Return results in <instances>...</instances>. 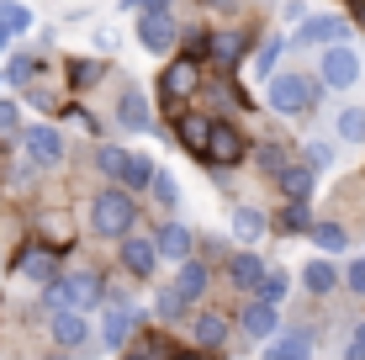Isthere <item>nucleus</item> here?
I'll use <instances>...</instances> for the list:
<instances>
[{"label": "nucleus", "mask_w": 365, "mask_h": 360, "mask_svg": "<svg viewBox=\"0 0 365 360\" xmlns=\"http://www.w3.org/2000/svg\"><path fill=\"white\" fill-rule=\"evenodd\" d=\"M133 222H138V207L128 191H96L91 196V233L122 239V233H133Z\"/></svg>", "instance_id": "f257e3e1"}, {"label": "nucleus", "mask_w": 365, "mask_h": 360, "mask_svg": "<svg viewBox=\"0 0 365 360\" xmlns=\"http://www.w3.org/2000/svg\"><path fill=\"white\" fill-rule=\"evenodd\" d=\"M96 297H101V276L96 270H74V276H58V281H48V292H43V302L53 307V313H80V307H96Z\"/></svg>", "instance_id": "f03ea898"}, {"label": "nucleus", "mask_w": 365, "mask_h": 360, "mask_svg": "<svg viewBox=\"0 0 365 360\" xmlns=\"http://www.w3.org/2000/svg\"><path fill=\"white\" fill-rule=\"evenodd\" d=\"M265 101H270V111H281V117H302V111L318 106V80H307V74H275Z\"/></svg>", "instance_id": "7ed1b4c3"}, {"label": "nucleus", "mask_w": 365, "mask_h": 360, "mask_svg": "<svg viewBox=\"0 0 365 360\" xmlns=\"http://www.w3.org/2000/svg\"><path fill=\"white\" fill-rule=\"evenodd\" d=\"M355 80H360V53L344 43H329L323 48V85L329 91H349Z\"/></svg>", "instance_id": "20e7f679"}, {"label": "nucleus", "mask_w": 365, "mask_h": 360, "mask_svg": "<svg viewBox=\"0 0 365 360\" xmlns=\"http://www.w3.org/2000/svg\"><path fill=\"white\" fill-rule=\"evenodd\" d=\"M21 143H27V159H32V170H53V165H64V133L58 128H27L21 133Z\"/></svg>", "instance_id": "39448f33"}, {"label": "nucleus", "mask_w": 365, "mask_h": 360, "mask_svg": "<svg viewBox=\"0 0 365 360\" xmlns=\"http://www.w3.org/2000/svg\"><path fill=\"white\" fill-rule=\"evenodd\" d=\"M344 37H349L344 16H302L297 21V43L302 48H329V43H344Z\"/></svg>", "instance_id": "423d86ee"}, {"label": "nucleus", "mask_w": 365, "mask_h": 360, "mask_svg": "<svg viewBox=\"0 0 365 360\" xmlns=\"http://www.w3.org/2000/svg\"><path fill=\"white\" fill-rule=\"evenodd\" d=\"M138 43L148 53H170L175 48V16L170 11H138Z\"/></svg>", "instance_id": "0eeeda50"}, {"label": "nucleus", "mask_w": 365, "mask_h": 360, "mask_svg": "<svg viewBox=\"0 0 365 360\" xmlns=\"http://www.w3.org/2000/svg\"><path fill=\"white\" fill-rule=\"evenodd\" d=\"M122 270H128L133 281H148L154 276V265H159V254H154V239H143V233H122Z\"/></svg>", "instance_id": "6e6552de"}, {"label": "nucleus", "mask_w": 365, "mask_h": 360, "mask_svg": "<svg viewBox=\"0 0 365 360\" xmlns=\"http://www.w3.org/2000/svg\"><path fill=\"white\" fill-rule=\"evenodd\" d=\"M201 159H212V165H238L244 159V133L238 128H228V122H212V133H207V154Z\"/></svg>", "instance_id": "1a4fd4ad"}, {"label": "nucleus", "mask_w": 365, "mask_h": 360, "mask_svg": "<svg viewBox=\"0 0 365 360\" xmlns=\"http://www.w3.org/2000/svg\"><path fill=\"white\" fill-rule=\"evenodd\" d=\"M138 307L133 302H117V307H106V318H101V344H106V350H122V344H128V334L138 329Z\"/></svg>", "instance_id": "9d476101"}, {"label": "nucleus", "mask_w": 365, "mask_h": 360, "mask_svg": "<svg viewBox=\"0 0 365 360\" xmlns=\"http://www.w3.org/2000/svg\"><path fill=\"white\" fill-rule=\"evenodd\" d=\"M191 250H196V233L185 228V222H175V217L154 233V254L159 259H175V265H180V259H191Z\"/></svg>", "instance_id": "9b49d317"}, {"label": "nucleus", "mask_w": 365, "mask_h": 360, "mask_svg": "<svg viewBox=\"0 0 365 360\" xmlns=\"http://www.w3.org/2000/svg\"><path fill=\"white\" fill-rule=\"evenodd\" d=\"M265 360H312V329H286V334H270Z\"/></svg>", "instance_id": "f8f14e48"}, {"label": "nucleus", "mask_w": 365, "mask_h": 360, "mask_svg": "<svg viewBox=\"0 0 365 360\" xmlns=\"http://www.w3.org/2000/svg\"><path fill=\"white\" fill-rule=\"evenodd\" d=\"M117 122H122L128 133H154V106H148V96H143V91H122Z\"/></svg>", "instance_id": "ddd939ff"}, {"label": "nucleus", "mask_w": 365, "mask_h": 360, "mask_svg": "<svg viewBox=\"0 0 365 360\" xmlns=\"http://www.w3.org/2000/svg\"><path fill=\"white\" fill-rule=\"evenodd\" d=\"M238 324H244V334H249L255 344H265L270 334H275V302H259V297H255V302H244Z\"/></svg>", "instance_id": "4468645a"}, {"label": "nucleus", "mask_w": 365, "mask_h": 360, "mask_svg": "<svg viewBox=\"0 0 365 360\" xmlns=\"http://www.w3.org/2000/svg\"><path fill=\"white\" fill-rule=\"evenodd\" d=\"M196 85H201L196 58H175V64L165 69V96H170V101H185V96H191Z\"/></svg>", "instance_id": "2eb2a0df"}, {"label": "nucleus", "mask_w": 365, "mask_h": 360, "mask_svg": "<svg viewBox=\"0 0 365 360\" xmlns=\"http://www.w3.org/2000/svg\"><path fill=\"white\" fill-rule=\"evenodd\" d=\"M207 265H201V259H180V270H175V287L170 292H180L185 302H201V297H207Z\"/></svg>", "instance_id": "dca6fc26"}, {"label": "nucleus", "mask_w": 365, "mask_h": 360, "mask_svg": "<svg viewBox=\"0 0 365 360\" xmlns=\"http://www.w3.org/2000/svg\"><path fill=\"white\" fill-rule=\"evenodd\" d=\"M265 270H270V265H265V259H259L255 250H244V254H233V259H228V281H233V287H244V292H255Z\"/></svg>", "instance_id": "f3484780"}, {"label": "nucleus", "mask_w": 365, "mask_h": 360, "mask_svg": "<svg viewBox=\"0 0 365 360\" xmlns=\"http://www.w3.org/2000/svg\"><path fill=\"white\" fill-rule=\"evenodd\" d=\"M275 180H281L286 202H307V196H312V185H318V175H312L307 165H281V170H275Z\"/></svg>", "instance_id": "a211bd4d"}, {"label": "nucleus", "mask_w": 365, "mask_h": 360, "mask_svg": "<svg viewBox=\"0 0 365 360\" xmlns=\"http://www.w3.org/2000/svg\"><path fill=\"white\" fill-rule=\"evenodd\" d=\"M91 339V324H85L80 313H53V344H64V350H74V344H85Z\"/></svg>", "instance_id": "6ab92c4d"}, {"label": "nucleus", "mask_w": 365, "mask_h": 360, "mask_svg": "<svg viewBox=\"0 0 365 360\" xmlns=\"http://www.w3.org/2000/svg\"><path fill=\"white\" fill-rule=\"evenodd\" d=\"M191 334H196L201 350H217V344H228V318H222V313H196Z\"/></svg>", "instance_id": "aec40b11"}, {"label": "nucleus", "mask_w": 365, "mask_h": 360, "mask_svg": "<svg viewBox=\"0 0 365 360\" xmlns=\"http://www.w3.org/2000/svg\"><path fill=\"white\" fill-rule=\"evenodd\" d=\"M265 228H270V222H265L259 207H238V212H233V239L238 244H259V239H265Z\"/></svg>", "instance_id": "412c9836"}, {"label": "nucleus", "mask_w": 365, "mask_h": 360, "mask_svg": "<svg viewBox=\"0 0 365 360\" xmlns=\"http://www.w3.org/2000/svg\"><path fill=\"white\" fill-rule=\"evenodd\" d=\"M302 287H307L312 297H329L339 287V270L329 265V259H307V270H302Z\"/></svg>", "instance_id": "4be33fe9"}, {"label": "nucleus", "mask_w": 365, "mask_h": 360, "mask_svg": "<svg viewBox=\"0 0 365 360\" xmlns=\"http://www.w3.org/2000/svg\"><path fill=\"white\" fill-rule=\"evenodd\" d=\"M175 133H180V143L191 148V154H207V133H212V117H196V111H185V117H180V128H175Z\"/></svg>", "instance_id": "5701e85b"}, {"label": "nucleus", "mask_w": 365, "mask_h": 360, "mask_svg": "<svg viewBox=\"0 0 365 360\" xmlns=\"http://www.w3.org/2000/svg\"><path fill=\"white\" fill-rule=\"evenodd\" d=\"M148 180H154V159H148V154H133V148H128V165H122L117 185H133V191H148Z\"/></svg>", "instance_id": "b1692460"}, {"label": "nucleus", "mask_w": 365, "mask_h": 360, "mask_svg": "<svg viewBox=\"0 0 365 360\" xmlns=\"http://www.w3.org/2000/svg\"><path fill=\"white\" fill-rule=\"evenodd\" d=\"M334 133L344 143H365V106H344V111H339V122H334Z\"/></svg>", "instance_id": "393cba45"}, {"label": "nucleus", "mask_w": 365, "mask_h": 360, "mask_svg": "<svg viewBox=\"0 0 365 360\" xmlns=\"http://www.w3.org/2000/svg\"><path fill=\"white\" fill-rule=\"evenodd\" d=\"M307 233H312V244H318V250H329V254H339V250L349 244V233L339 228V222H312Z\"/></svg>", "instance_id": "a878e982"}, {"label": "nucleus", "mask_w": 365, "mask_h": 360, "mask_svg": "<svg viewBox=\"0 0 365 360\" xmlns=\"http://www.w3.org/2000/svg\"><path fill=\"white\" fill-rule=\"evenodd\" d=\"M122 165H128V148H117V143H101V148H96V170H101L106 180H117Z\"/></svg>", "instance_id": "bb28decb"}, {"label": "nucleus", "mask_w": 365, "mask_h": 360, "mask_svg": "<svg viewBox=\"0 0 365 360\" xmlns=\"http://www.w3.org/2000/svg\"><path fill=\"white\" fill-rule=\"evenodd\" d=\"M27 27H32V11L16 6V0H6V6H0V32L16 37V32H27Z\"/></svg>", "instance_id": "cd10ccee"}, {"label": "nucleus", "mask_w": 365, "mask_h": 360, "mask_svg": "<svg viewBox=\"0 0 365 360\" xmlns=\"http://www.w3.org/2000/svg\"><path fill=\"white\" fill-rule=\"evenodd\" d=\"M286 292H292L286 270H265V276H259V287H255V297H259V302H281Z\"/></svg>", "instance_id": "c85d7f7f"}, {"label": "nucleus", "mask_w": 365, "mask_h": 360, "mask_svg": "<svg viewBox=\"0 0 365 360\" xmlns=\"http://www.w3.org/2000/svg\"><path fill=\"white\" fill-rule=\"evenodd\" d=\"M96 80H101V64H91V58H74L69 64V85L74 91H91Z\"/></svg>", "instance_id": "c756f323"}, {"label": "nucleus", "mask_w": 365, "mask_h": 360, "mask_svg": "<svg viewBox=\"0 0 365 360\" xmlns=\"http://www.w3.org/2000/svg\"><path fill=\"white\" fill-rule=\"evenodd\" d=\"M21 270H27L32 281H53V254H43V250H27V259H21Z\"/></svg>", "instance_id": "7c9ffc66"}, {"label": "nucleus", "mask_w": 365, "mask_h": 360, "mask_svg": "<svg viewBox=\"0 0 365 360\" xmlns=\"http://www.w3.org/2000/svg\"><path fill=\"white\" fill-rule=\"evenodd\" d=\"M281 228H286V233H307V228H312L307 202H292V207H286V212H281Z\"/></svg>", "instance_id": "2f4dec72"}, {"label": "nucleus", "mask_w": 365, "mask_h": 360, "mask_svg": "<svg viewBox=\"0 0 365 360\" xmlns=\"http://www.w3.org/2000/svg\"><path fill=\"white\" fill-rule=\"evenodd\" d=\"M212 53H217V64H238V58H244V37L222 32L217 43H212Z\"/></svg>", "instance_id": "473e14b6"}, {"label": "nucleus", "mask_w": 365, "mask_h": 360, "mask_svg": "<svg viewBox=\"0 0 365 360\" xmlns=\"http://www.w3.org/2000/svg\"><path fill=\"white\" fill-rule=\"evenodd\" d=\"M185 307H191V302H185L180 292H159V318H165V324H175V318H185Z\"/></svg>", "instance_id": "72a5a7b5"}, {"label": "nucleus", "mask_w": 365, "mask_h": 360, "mask_svg": "<svg viewBox=\"0 0 365 360\" xmlns=\"http://www.w3.org/2000/svg\"><path fill=\"white\" fill-rule=\"evenodd\" d=\"M148 191L159 196V207H175V202H180V185H175L170 175H159V170H154V180H148Z\"/></svg>", "instance_id": "f704fd0d"}, {"label": "nucleus", "mask_w": 365, "mask_h": 360, "mask_svg": "<svg viewBox=\"0 0 365 360\" xmlns=\"http://www.w3.org/2000/svg\"><path fill=\"white\" fill-rule=\"evenodd\" d=\"M32 74H37V64H32L27 53H16V58H11V69H6V80H11V85H27Z\"/></svg>", "instance_id": "c9c22d12"}, {"label": "nucleus", "mask_w": 365, "mask_h": 360, "mask_svg": "<svg viewBox=\"0 0 365 360\" xmlns=\"http://www.w3.org/2000/svg\"><path fill=\"white\" fill-rule=\"evenodd\" d=\"M344 287L355 292V297H365V259H349V270H344Z\"/></svg>", "instance_id": "e433bc0d"}, {"label": "nucleus", "mask_w": 365, "mask_h": 360, "mask_svg": "<svg viewBox=\"0 0 365 360\" xmlns=\"http://www.w3.org/2000/svg\"><path fill=\"white\" fill-rule=\"evenodd\" d=\"M275 58H281V43H265V48L255 53V69H259V74H270V69H275Z\"/></svg>", "instance_id": "4c0bfd02"}, {"label": "nucleus", "mask_w": 365, "mask_h": 360, "mask_svg": "<svg viewBox=\"0 0 365 360\" xmlns=\"http://www.w3.org/2000/svg\"><path fill=\"white\" fill-rule=\"evenodd\" d=\"M16 106H11V101H0V133H16Z\"/></svg>", "instance_id": "58836bf2"}, {"label": "nucleus", "mask_w": 365, "mask_h": 360, "mask_svg": "<svg viewBox=\"0 0 365 360\" xmlns=\"http://www.w3.org/2000/svg\"><path fill=\"white\" fill-rule=\"evenodd\" d=\"M259 165H265V170H281L286 154H281V148H259Z\"/></svg>", "instance_id": "ea45409f"}, {"label": "nucleus", "mask_w": 365, "mask_h": 360, "mask_svg": "<svg viewBox=\"0 0 365 360\" xmlns=\"http://www.w3.org/2000/svg\"><path fill=\"white\" fill-rule=\"evenodd\" d=\"M159 355V339H148V350H138V355H122V360H154Z\"/></svg>", "instance_id": "a19ab883"}, {"label": "nucleus", "mask_w": 365, "mask_h": 360, "mask_svg": "<svg viewBox=\"0 0 365 360\" xmlns=\"http://www.w3.org/2000/svg\"><path fill=\"white\" fill-rule=\"evenodd\" d=\"M170 360H212L207 350H180V355H170Z\"/></svg>", "instance_id": "79ce46f5"}, {"label": "nucleus", "mask_w": 365, "mask_h": 360, "mask_svg": "<svg viewBox=\"0 0 365 360\" xmlns=\"http://www.w3.org/2000/svg\"><path fill=\"white\" fill-rule=\"evenodd\" d=\"M344 360H365V344H349V350H344Z\"/></svg>", "instance_id": "37998d69"}, {"label": "nucleus", "mask_w": 365, "mask_h": 360, "mask_svg": "<svg viewBox=\"0 0 365 360\" xmlns=\"http://www.w3.org/2000/svg\"><path fill=\"white\" fill-rule=\"evenodd\" d=\"M355 16H360V27H365V0H355Z\"/></svg>", "instance_id": "c03bdc74"}, {"label": "nucleus", "mask_w": 365, "mask_h": 360, "mask_svg": "<svg viewBox=\"0 0 365 360\" xmlns=\"http://www.w3.org/2000/svg\"><path fill=\"white\" fill-rule=\"evenodd\" d=\"M128 6H138V11H148V6H154V0H128Z\"/></svg>", "instance_id": "a18cd8bd"}, {"label": "nucleus", "mask_w": 365, "mask_h": 360, "mask_svg": "<svg viewBox=\"0 0 365 360\" xmlns=\"http://www.w3.org/2000/svg\"><path fill=\"white\" fill-rule=\"evenodd\" d=\"M355 344H365V324H360V329H355Z\"/></svg>", "instance_id": "49530a36"}, {"label": "nucleus", "mask_w": 365, "mask_h": 360, "mask_svg": "<svg viewBox=\"0 0 365 360\" xmlns=\"http://www.w3.org/2000/svg\"><path fill=\"white\" fill-rule=\"evenodd\" d=\"M48 360H69V355H48Z\"/></svg>", "instance_id": "de8ad7c7"}]
</instances>
